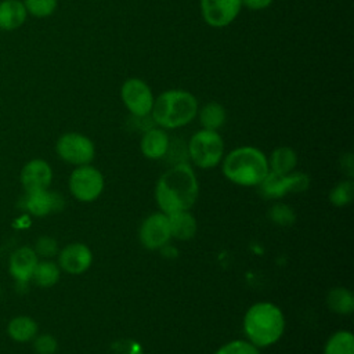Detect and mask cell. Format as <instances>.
Segmentation results:
<instances>
[{
	"label": "cell",
	"mask_w": 354,
	"mask_h": 354,
	"mask_svg": "<svg viewBox=\"0 0 354 354\" xmlns=\"http://www.w3.org/2000/svg\"><path fill=\"white\" fill-rule=\"evenodd\" d=\"M198 196L199 183L194 169L187 162L171 165L155 185V201L165 214L189 210Z\"/></svg>",
	"instance_id": "cell-1"
},
{
	"label": "cell",
	"mask_w": 354,
	"mask_h": 354,
	"mask_svg": "<svg viewBox=\"0 0 354 354\" xmlns=\"http://www.w3.org/2000/svg\"><path fill=\"white\" fill-rule=\"evenodd\" d=\"M246 340L259 348L277 343L285 332V317L281 308L271 301L252 304L242 321Z\"/></svg>",
	"instance_id": "cell-2"
},
{
	"label": "cell",
	"mask_w": 354,
	"mask_h": 354,
	"mask_svg": "<svg viewBox=\"0 0 354 354\" xmlns=\"http://www.w3.org/2000/svg\"><path fill=\"white\" fill-rule=\"evenodd\" d=\"M268 173L267 156L259 148L238 147L223 158V174L232 184L259 187Z\"/></svg>",
	"instance_id": "cell-3"
},
{
	"label": "cell",
	"mask_w": 354,
	"mask_h": 354,
	"mask_svg": "<svg viewBox=\"0 0 354 354\" xmlns=\"http://www.w3.org/2000/svg\"><path fill=\"white\" fill-rule=\"evenodd\" d=\"M198 115V100L194 94L170 88L160 93L155 100L151 118L155 124L165 130L183 127L192 122Z\"/></svg>",
	"instance_id": "cell-4"
},
{
	"label": "cell",
	"mask_w": 354,
	"mask_h": 354,
	"mask_svg": "<svg viewBox=\"0 0 354 354\" xmlns=\"http://www.w3.org/2000/svg\"><path fill=\"white\" fill-rule=\"evenodd\" d=\"M187 153L199 169L216 167L224 158V141L214 130H198L187 144Z\"/></svg>",
	"instance_id": "cell-5"
},
{
	"label": "cell",
	"mask_w": 354,
	"mask_h": 354,
	"mask_svg": "<svg viewBox=\"0 0 354 354\" xmlns=\"http://www.w3.org/2000/svg\"><path fill=\"white\" fill-rule=\"evenodd\" d=\"M55 152L64 162L75 166H83L90 165L94 159L95 147L87 136L69 131L57 140Z\"/></svg>",
	"instance_id": "cell-6"
},
{
	"label": "cell",
	"mask_w": 354,
	"mask_h": 354,
	"mask_svg": "<svg viewBox=\"0 0 354 354\" xmlns=\"http://www.w3.org/2000/svg\"><path fill=\"white\" fill-rule=\"evenodd\" d=\"M102 189L104 176L91 165L76 166L69 176V191L80 202L95 201L102 194Z\"/></svg>",
	"instance_id": "cell-7"
},
{
	"label": "cell",
	"mask_w": 354,
	"mask_h": 354,
	"mask_svg": "<svg viewBox=\"0 0 354 354\" xmlns=\"http://www.w3.org/2000/svg\"><path fill=\"white\" fill-rule=\"evenodd\" d=\"M120 97L131 116L151 115L155 98L152 90L144 80L138 77L127 79L122 84Z\"/></svg>",
	"instance_id": "cell-8"
},
{
	"label": "cell",
	"mask_w": 354,
	"mask_h": 354,
	"mask_svg": "<svg viewBox=\"0 0 354 354\" xmlns=\"http://www.w3.org/2000/svg\"><path fill=\"white\" fill-rule=\"evenodd\" d=\"M140 242L148 250L162 249L171 239L169 217L163 212L151 213L140 225Z\"/></svg>",
	"instance_id": "cell-9"
},
{
	"label": "cell",
	"mask_w": 354,
	"mask_h": 354,
	"mask_svg": "<svg viewBox=\"0 0 354 354\" xmlns=\"http://www.w3.org/2000/svg\"><path fill=\"white\" fill-rule=\"evenodd\" d=\"M310 178L306 173L292 171L289 174L268 173L263 183L259 185L263 195L267 198H282L288 192H303L308 188Z\"/></svg>",
	"instance_id": "cell-10"
},
{
	"label": "cell",
	"mask_w": 354,
	"mask_h": 354,
	"mask_svg": "<svg viewBox=\"0 0 354 354\" xmlns=\"http://www.w3.org/2000/svg\"><path fill=\"white\" fill-rule=\"evenodd\" d=\"M241 8V0H201L202 17L213 28H225L232 24Z\"/></svg>",
	"instance_id": "cell-11"
},
{
	"label": "cell",
	"mask_w": 354,
	"mask_h": 354,
	"mask_svg": "<svg viewBox=\"0 0 354 354\" xmlns=\"http://www.w3.org/2000/svg\"><path fill=\"white\" fill-rule=\"evenodd\" d=\"M93 253L90 248L80 242L69 243L58 253L59 268L72 275H80L86 272L90 268Z\"/></svg>",
	"instance_id": "cell-12"
},
{
	"label": "cell",
	"mask_w": 354,
	"mask_h": 354,
	"mask_svg": "<svg viewBox=\"0 0 354 354\" xmlns=\"http://www.w3.org/2000/svg\"><path fill=\"white\" fill-rule=\"evenodd\" d=\"M53 180V169L44 159H32L21 170V183L26 192L47 189Z\"/></svg>",
	"instance_id": "cell-13"
},
{
	"label": "cell",
	"mask_w": 354,
	"mask_h": 354,
	"mask_svg": "<svg viewBox=\"0 0 354 354\" xmlns=\"http://www.w3.org/2000/svg\"><path fill=\"white\" fill-rule=\"evenodd\" d=\"M62 206V198L57 192H50L48 189L29 191L25 196L26 210L36 217H44L51 212L59 210Z\"/></svg>",
	"instance_id": "cell-14"
},
{
	"label": "cell",
	"mask_w": 354,
	"mask_h": 354,
	"mask_svg": "<svg viewBox=\"0 0 354 354\" xmlns=\"http://www.w3.org/2000/svg\"><path fill=\"white\" fill-rule=\"evenodd\" d=\"M37 261L39 259L35 249L28 246L18 248L10 256V264H8L10 274L18 282H28L29 279H32Z\"/></svg>",
	"instance_id": "cell-15"
},
{
	"label": "cell",
	"mask_w": 354,
	"mask_h": 354,
	"mask_svg": "<svg viewBox=\"0 0 354 354\" xmlns=\"http://www.w3.org/2000/svg\"><path fill=\"white\" fill-rule=\"evenodd\" d=\"M170 144V137L162 127H151L145 130L140 140L141 153L148 159H162L165 158Z\"/></svg>",
	"instance_id": "cell-16"
},
{
	"label": "cell",
	"mask_w": 354,
	"mask_h": 354,
	"mask_svg": "<svg viewBox=\"0 0 354 354\" xmlns=\"http://www.w3.org/2000/svg\"><path fill=\"white\" fill-rule=\"evenodd\" d=\"M28 18V11L22 0H1L0 1V29L6 32L21 28Z\"/></svg>",
	"instance_id": "cell-17"
},
{
	"label": "cell",
	"mask_w": 354,
	"mask_h": 354,
	"mask_svg": "<svg viewBox=\"0 0 354 354\" xmlns=\"http://www.w3.org/2000/svg\"><path fill=\"white\" fill-rule=\"evenodd\" d=\"M171 238L178 241H189L195 236L198 230V223L189 210H181L167 214Z\"/></svg>",
	"instance_id": "cell-18"
},
{
	"label": "cell",
	"mask_w": 354,
	"mask_h": 354,
	"mask_svg": "<svg viewBox=\"0 0 354 354\" xmlns=\"http://www.w3.org/2000/svg\"><path fill=\"white\" fill-rule=\"evenodd\" d=\"M270 173L274 174H289L295 171L297 166V153L290 147H278L267 158Z\"/></svg>",
	"instance_id": "cell-19"
},
{
	"label": "cell",
	"mask_w": 354,
	"mask_h": 354,
	"mask_svg": "<svg viewBox=\"0 0 354 354\" xmlns=\"http://www.w3.org/2000/svg\"><path fill=\"white\" fill-rule=\"evenodd\" d=\"M326 306L337 315H350L354 311L353 292L343 286L330 289L326 295Z\"/></svg>",
	"instance_id": "cell-20"
},
{
	"label": "cell",
	"mask_w": 354,
	"mask_h": 354,
	"mask_svg": "<svg viewBox=\"0 0 354 354\" xmlns=\"http://www.w3.org/2000/svg\"><path fill=\"white\" fill-rule=\"evenodd\" d=\"M7 332L10 337L15 342H19V343L30 342L37 335V324L33 318L28 315H18L8 322Z\"/></svg>",
	"instance_id": "cell-21"
},
{
	"label": "cell",
	"mask_w": 354,
	"mask_h": 354,
	"mask_svg": "<svg viewBox=\"0 0 354 354\" xmlns=\"http://www.w3.org/2000/svg\"><path fill=\"white\" fill-rule=\"evenodd\" d=\"M225 108L216 101L205 104L199 111V122L206 130L217 131L225 123Z\"/></svg>",
	"instance_id": "cell-22"
},
{
	"label": "cell",
	"mask_w": 354,
	"mask_h": 354,
	"mask_svg": "<svg viewBox=\"0 0 354 354\" xmlns=\"http://www.w3.org/2000/svg\"><path fill=\"white\" fill-rule=\"evenodd\" d=\"M59 277H61V268L57 263L51 260H41V261H37L32 279L37 286L50 288L58 282Z\"/></svg>",
	"instance_id": "cell-23"
},
{
	"label": "cell",
	"mask_w": 354,
	"mask_h": 354,
	"mask_svg": "<svg viewBox=\"0 0 354 354\" xmlns=\"http://www.w3.org/2000/svg\"><path fill=\"white\" fill-rule=\"evenodd\" d=\"M322 354H354V335L350 330H337L332 333Z\"/></svg>",
	"instance_id": "cell-24"
},
{
	"label": "cell",
	"mask_w": 354,
	"mask_h": 354,
	"mask_svg": "<svg viewBox=\"0 0 354 354\" xmlns=\"http://www.w3.org/2000/svg\"><path fill=\"white\" fill-rule=\"evenodd\" d=\"M329 202L336 207L347 206L353 202L354 198V183L351 178H346L339 181L330 191H329Z\"/></svg>",
	"instance_id": "cell-25"
},
{
	"label": "cell",
	"mask_w": 354,
	"mask_h": 354,
	"mask_svg": "<svg viewBox=\"0 0 354 354\" xmlns=\"http://www.w3.org/2000/svg\"><path fill=\"white\" fill-rule=\"evenodd\" d=\"M28 15L36 18H47L54 14L58 6V0H22Z\"/></svg>",
	"instance_id": "cell-26"
},
{
	"label": "cell",
	"mask_w": 354,
	"mask_h": 354,
	"mask_svg": "<svg viewBox=\"0 0 354 354\" xmlns=\"http://www.w3.org/2000/svg\"><path fill=\"white\" fill-rule=\"evenodd\" d=\"M214 354H260V350L249 340L238 339L223 344L216 350Z\"/></svg>",
	"instance_id": "cell-27"
},
{
	"label": "cell",
	"mask_w": 354,
	"mask_h": 354,
	"mask_svg": "<svg viewBox=\"0 0 354 354\" xmlns=\"http://www.w3.org/2000/svg\"><path fill=\"white\" fill-rule=\"evenodd\" d=\"M270 218L282 227H288L295 221V212L285 203H275L270 212H268Z\"/></svg>",
	"instance_id": "cell-28"
},
{
	"label": "cell",
	"mask_w": 354,
	"mask_h": 354,
	"mask_svg": "<svg viewBox=\"0 0 354 354\" xmlns=\"http://www.w3.org/2000/svg\"><path fill=\"white\" fill-rule=\"evenodd\" d=\"M33 348L37 354H54L58 348V343L53 335H36L33 339Z\"/></svg>",
	"instance_id": "cell-29"
},
{
	"label": "cell",
	"mask_w": 354,
	"mask_h": 354,
	"mask_svg": "<svg viewBox=\"0 0 354 354\" xmlns=\"http://www.w3.org/2000/svg\"><path fill=\"white\" fill-rule=\"evenodd\" d=\"M35 252H36L37 256L50 259V257H53V256H55L58 253V243L51 236H40L36 241Z\"/></svg>",
	"instance_id": "cell-30"
},
{
	"label": "cell",
	"mask_w": 354,
	"mask_h": 354,
	"mask_svg": "<svg viewBox=\"0 0 354 354\" xmlns=\"http://www.w3.org/2000/svg\"><path fill=\"white\" fill-rule=\"evenodd\" d=\"M272 1H274V0H241L242 6H245L246 8L253 10V11L264 10V8H267L268 6H271Z\"/></svg>",
	"instance_id": "cell-31"
},
{
	"label": "cell",
	"mask_w": 354,
	"mask_h": 354,
	"mask_svg": "<svg viewBox=\"0 0 354 354\" xmlns=\"http://www.w3.org/2000/svg\"><path fill=\"white\" fill-rule=\"evenodd\" d=\"M342 165H343V170L346 171L348 178H351L353 177V156H351V153H347L346 156H343Z\"/></svg>",
	"instance_id": "cell-32"
}]
</instances>
